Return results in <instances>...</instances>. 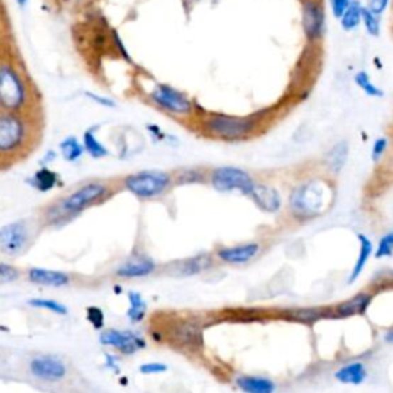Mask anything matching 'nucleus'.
Masks as SVG:
<instances>
[{"instance_id":"obj_1","label":"nucleus","mask_w":393,"mask_h":393,"mask_svg":"<svg viewBox=\"0 0 393 393\" xmlns=\"http://www.w3.org/2000/svg\"><path fill=\"white\" fill-rule=\"evenodd\" d=\"M106 184L94 182L83 184L76 192L65 196L63 200L57 201L54 206L46 211L45 217L51 224H60L70 220L71 217H76L77 214L85 211L89 206L101 201L108 195Z\"/></svg>"},{"instance_id":"obj_2","label":"nucleus","mask_w":393,"mask_h":393,"mask_svg":"<svg viewBox=\"0 0 393 393\" xmlns=\"http://www.w3.org/2000/svg\"><path fill=\"white\" fill-rule=\"evenodd\" d=\"M203 128L211 137L236 142L249 137L257 129V121L252 117H233L214 114L204 120Z\"/></svg>"},{"instance_id":"obj_3","label":"nucleus","mask_w":393,"mask_h":393,"mask_svg":"<svg viewBox=\"0 0 393 393\" xmlns=\"http://www.w3.org/2000/svg\"><path fill=\"white\" fill-rule=\"evenodd\" d=\"M28 100L26 83L11 63H0V109L18 112Z\"/></svg>"},{"instance_id":"obj_4","label":"nucleus","mask_w":393,"mask_h":393,"mask_svg":"<svg viewBox=\"0 0 393 393\" xmlns=\"http://www.w3.org/2000/svg\"><path fill=\"white\" fill-rule=\"evenodd\" d=\"M327 204V196L320 182L306 183L294 189L289 206L294 214L299 217H316L320 215Z\"/></svg>"},{"instance_id":"obj_5","label":"nucleus","mask_w":393,"mask_h":393,"mask_svg":"<svg viewBox=\"0 0 393 393\" xmlns=\"http://www.w3.org/2000/svg\"><path fill=\"white\" fill-rule=\"evenodd\" d=\"M28 138L25 120L17 112H0V155H13L21 151Z\"/></svg>"},{"instance_id":"obj_6","label":"nucleus","mask_w":393,"mask_h":393,"mask_svg":"<svg viewBox=\"0 0 393 393\" xmlns=\"http://www.w3.org/2000/svg\"><path fill=\"white\" fill-rule=\"evenodd\" d=\"M172 183V177L163 171H142L125 179V186L129 192L140 199H154L165 194Z\"/></svg>"},{"instance_id":"obj_7","label":"nucleus","mask_w":393,"mask_h":393,"mask_svg":"<svg viewBox=\"0 0 393 393\" xmlns=\"http://www.w3.org/2000/svg\"><path fill=\"white\" fill-rule=\"evenodd\" d=\"M211 184L214 189L220 192H231V191H241L243 194L250 195L254 189L255 182L250 174L233 166H221L214 170L211 174Z\"/></svg>"},{"instance_id":"obj_8","label":"nucleus","mask_w":393,"mask_h":393,"mask_svg":"<svg viewBox=\"0 0 393 393\" xmlns=\"http://www.w3.org/2000/svg\"><path fill=\"white\" fill-rule=\"evenodd\" d=\"M151 101L160 109L174 116H188L192 112V101L183 92L170 85H157L151 94Z\"/></svg>"},{"instance_id":"obj_9","label":"nucleus","mask_w":393,"mask_h":393,"mask_svg":"<svg viewBox=\"0 0 393 393\" xmlns=\"http://www.w3.org/2000/svg\"><path fill=\"white\" fill-rule=\"evenodd\" d=\"M100 343L103 345H109L114 348L125 355H133L138 350H142L146 343L142 336L131 332V331H117V329H108L101 332Z\"/></svg>"},{"instance_id":"obj_10","label":"nucleus","mask_w":393,"mask_h":393,"mask_svg":"<svg viewBox=\"0 0 393 393\" xmlns=\"http://www.w3.org/2000/svg\"><path fill=\"white\" fill-rule=\"evenodd\" d=\"M303 30L311 42L321 40L326 30V14L321 4L316 0H306L303 4Z\"/></svg>"},{"instance_id":"obj_11","label":"nucleus","mask_w":393,"mask_h":393,"mask_svg":"<svg viewBox=\"0 0 393 393\" xmlns=\"http://www.w3.org/2000/svg\"><path fill=\"white\" fill-rule=\"evenodd\" d=\"M30 241V232L26 224L18 221L0 229V250L8 255H17L26 248Z\"/></svg>"},{"instance_id":"obj_12","label":"nucleus","mask_w":393,"mask_h":393,"mask_svg":"<svg viewBox=\"0 0 393 393\" xmlns=\"http://www.w3.org/2000/svg\"><path fill=\"white\" fill-rule=\"evenodd\" d=\"M30 370L35 378L43 381H60L67 375V366L54 357H39L30 362Z\"/></svg>"},{"instance_id":"obj_13","label":"nucleus","mask_w":393,"mask_h":393,"mask_svg":"<svg viewBox=\"0 0 393 393\" xmlns=\"http://www.w3.org/2000/svg\"><path fill=\"white\" fill-rule=\"evenodd\" d=\"M201 327L194 321H182L174 326L171 332V341L183 349H196L201 344Z\"/></svg>"},{"instance_id":"obj_14","label":"nucleus","mask_w":393,"mask_h":393,"mask_svg":"<svg viewBox=\"0 0 393 393\" xmlns=\"http://www.w3.org/2000/svg\"><path fill=\"white\" fill-rule=\"evenodd\" d=\"M260 252L258 243H246L233 248H223L217 252V255L224 263L229 265H245L254 260Z\"/></svg>"},{"instance_id":"obj_15","label":"nucleus","mask_w":393,"mask_h":393,"mask_svg":"<svg viewBox=\"0 0 393 393\" xmlns=\"http://www.w3.org/2000/svg\"><path fill=\"white\" fill-rule=\"evenodd\" d=\"M28 278L30 282L39 286H51V287H63L68 286L71 282V277L65 272H59V270H50V269H40L33 267L28 272Z\"/></svg>"},{"instance_id":"obj_16","label":"nucleus","mask_w":393,"mask_h":393,"mask_svg":"<svg viewBox=\"0 0 393 393\" xmlns=\"http://www.w3.org/2000/svg\"><path fill=\"white\" fill-rule=\"evenodd\" d=\"M250 196L260 208L266 212H277L279 209V206H282V200H279L278 192L265 184H255L254 189L250 192Z\"/></svg>"},{"instance_id":"obj_17","label":"nucleus","mask_w":393,"mask_h":393,"mask_svg":"<svg viewBox=\"0 0 393 393\" xmlns=\"http://www.w3.org/2000/svg\"><path fill=\"white\" fill-rule=\"evenodd\" d=\"M154 270H155V263L153 260L135 258L128 261L125 265H121L117 270V275L120 278H140V277L151 275Z\"/></svg>"},{"instance_id":"obj_18","label":"nucleus","mask_w":393,"mask_h":393,"mask_svg":"<svg viewBox=\"0 0 393 393\" xmlns=\"http://www.w3.org/2000/svg\"><path fill=\"white\" fill-rule=\"evenodd\" d=\"M237 387L245 393H274L277 390V384L274 381L261 377H250L243 375L236 380Z\"/></svg>"},{"instance_id":"obj_19","label":"nucleus","mask_w":393,"mask_h":393,"mask_svg":"<svg viewBox=\"0 0 393 393\" xmlns=\"http://www.w3.org/2000/svg\"><path fill=\"white\" fill-rule=\"evenodd\" d=\"M373 297L369 294H358L353 298L348 299L336 307V315L338 316H353V315H364L372 303Z\"/></svg>"},{"instance_id":"obj_20","label":"nucleus","mask_w":393,"mask_h":393,"mask_svg":"<svg viewBox=\"0 0 393 393\" xmlns=\"http://www.w3.org/2000/svg\"><path fill=\"white\" fill-rule=\"evenodd\" d=\"M335 378L343 384L360 386L367 378V370L362 362H350L335 373Z\"/></svg>"},{"instance_id":"obj_21","label":"nucleus","mask_w":393,"mask_h":393,"mask_svg":"<svg viewBox=\"0 0 393 393\" xmlns=\"http://www.w3.org/2000/svg\"><path fill=\"white\" fill-rule=\"evenodd\" d=\"M57 182H59V175L54 171H51L50 167H42V170H39L31 177V180H28V183H30L33 188H35L40 192L51 191L52 188H55Z\"/></svg>"},{"instance_id":"obj_22","label":"nucleus","mask_w":393,"mask_h":393,"mask_svg":"<svg viewBox=\"0 0 393 393\" xmlns=\"http://www.w3.org/2000/svg\"><path fill=\"white\" fill-rule=\"evenodd\" d=\"M348 155H349V146L345 142H340V143H336L331 151L329 154H327L326 157V165L327 167H329V170L332 172H340L343 170V166L345 165V160H348Z\"/></svg>"},{"instance_id":"obj_23","label":"nucleus","mask_w":393,"mask_h":393,"mask_svg":"<svg viewBox=\"0 0 393 393\" xmlns=\"http://www.w3.org/2000/svg\"><path fill=\"white\" fill-rule=\"evenodd\" d=\"M358 238H360V243H361V249H360V255H358L357 263H355L353 270H352V274H350L349 283H353L355 279H357L361 275V272L364 270V267H366L367 261L372 257V252H373L372 241L366 236H362V233H360Z\"/></svg>"},{"instance_id":"obj_24","label":"nucleus","mask_w":393,"mask_h":393,"mask_svg":"<svg viewBox=\"0 0 393 393\" xmlns=\"http://www.w3.org/2000/svg\"><path fill=\"white\" fill-rule=\"evenodd\" d=\"M83 149H85L92 158H103L109 154L108 148L96 137L94 129H88L87 133L83 134Z\"/></svg>"},{"instance_id":"obj_25","label":"nucleus","mask_w":393,"mask_h":393,"mask_svg":"<svg viewBox=\"0 0 393 393\" xmlns=\"http://www.w3.org/2000/svg\"><path fill=\"white\" fill-rule=\"evenodd\" d=\"M361 9L362 6L360 2H352L350 0L349 6L345 8V11L340 17L341 28L344 31H353L361 23Z\"/></svg>"},{"instance_id":"obj_26","label":"nucleus","mask_w":393,"mask_h":393,"mask_svg":"<svg viewBox=\"0 0 393 393\" xmlns=\"http://www.w3.org/2000/svg\"><path fill=\"white\" fill-rule=\"evenodd\" d=\"M212 265V260L209 255H199V257H194L191 260H186L183 265H180V269H179V275H195V274H200L203 272L204 269L211 267Z\"/></svg>"},{"instance_id":"obj_27","label":"nucleus","mask_w":393,"mask_h":393,"mask_svg":"<svg viewBox=\"0 0 393 393\" xmlns=\"http://www.w3.org/2000/svg\"><path fill=\"white\" fill-rule=\"evenodd\" d=\"M146 316V301L138 292H129L128 318L133 323H140Z\"/></svg>"},{"instance_id":"obj_28","label":"nucleus","mask_w":393,"mask_h":393,"mask_svg":"<svg viewBox=\"0 0 393 393\" xmlns=\"http://www.w3.org/2000/svg\"><path fill=\"white\" fill-rule=\"evenodd\" d=\"M60 151L67 162H77L79 158L83 155V151H85V149H83V145L76 137L71 135V137L65 138L60 143Z\"/></svg>"},{"instance_id":"obj_29","label":"nucleus","mask_w":393,"mask_h":393,"mask_svg":"<svg viewBox=\"0 0 393 393\" xmlns=\"http://www.w3.org/2000/svg\"><path fill=\"white\" fill-rule=\"evenodd\" d=\"M28 304L33 306V307H37V309H46V311H50L52 314H57V315H67L68 314V307L55 301V299H48V298H31L30 301H28Z\"/></svg>"},{"instance_id":"obj_30","label":"nucleus","mask_w":393,"mask_h":393,"mask_svg":"<svg viewBox=\"0 0 393 393\" xmlns=\"http://www.w3.org/2000/svg\"><path fill=\"white\" fill-rule=\"evenodd\" d=\"M355 83H357V85L366 92V94L369 97H382L384 96V92H382L375 83L372 82V79L369 77V74L367 72H364V71H360L355 74Z\"/></svg>"},{"instance_id":"obj_31","label":"nucleus","mask_w":393,"mask_h":393,"mask_svg":"<svg viewBox=\"0 0 393 393\" xmlns=\"http://www.w3.org/2000/svg\"><path fill=\"white\" fill-rule=\"evenodd\" d=\"M287 316L298 323L314 324L315 321L320 320L323 315H321V311H318V309H297V311L289 312Z\"/></svg>"},{"instance_id":"obj_32","label":"nucleus","mask_w":393,"mask_h":393,"mask_svg":"<svg viewBox=\"0 0 393 393\" xmlns=\"http://www.w3.org/2000/svg\"><path fill=\"white\" fill-rule=\"evenodd\" d=\"M361 22L364 23V28H366V31L373 35V37H377L380 34V18L377 14H373L370 9L367 8H364L361 9Z\"/></svg>"},{"instance_id":"obj_33","label":"nucleus","mask_w":393,"mask_h":393,"mask_svg":"<svg viewBox=\"0 0 393 393\" xmlns=\"http://www.w3.org/2000/svg\"><path fill=\"white\" fill-rule=\"evenodd\" d=\"M392 250H393V233H387V236H384V237L381 238L380 245H378V249L375 252V257L377 258L390 257L392 255Z\"/></svg>"},{"instance_id":"obj_34","label":"nucleus","mask_w":393,"mask_h":393,"mask_svg":"<svg viewBox=\"0 0 393 393\" xmlns=\"http://www.w3.org/2000/svg\"><path fill=\"white\" fill-rule=\"evenodd\" d=\"M18 277H21V270L17 267L6 263H0V279H2V282H16Z\"/></svg>"},{"instance_id":"obj_35","label":"nucleus","mask_w":393,"mask_h":393,"mask_svg":"<svg viewBox=\"0 0 393 393\" xmlns=\"http://www.w3.org/2000/svg\"><path fill=\"white\" fill-rule=\"evenodd\" d=\"M88 321L96 327V329H101L105 324V315H103L101 309L99 307H89L88 309Z\"/></svg>"},{"instance_id":"obj_36","label":"nucleus","mask_w":393,"mask_h":393,"mask_svg":"<svg viewBox=\"0 0 393 393\" xmlns=\"http://www.w3.org/2000/svg\"><path fill=\"white\" fill-rule=\"evenodd\" d=\"M387 146H389V142H387V138L386 137H381L378 138L375 143H373V148H372V158L375 162L381 160V157L386 154L387 151Z\"/></svg>"},{"instance_id":"obj_37","label":"nucleus","mask_w":393,"mask_h":393,"mask_svg":"<svg viewBox=\"0 0 393 393\" xmlns=\"http://www.w3.org/2000/svg\"><path fill=\"white\" fill-rule=\"evenodd\" d=\"M167 366L162 362H148L143 364V366H140V372L143 373V375H155V373H162L166 372Z\"/></svg>"},{"instance_id":"obj_38","label":"nucleus","mask_w":393,"mask_h":393,"mask_svg":"<svg viewBox=\"0 0 393 393\" xmlns=\"http://www.w3.org/2000/svg\"><path fill=\"white\" fill-rule=\"evenodd\" d=\"M389 6V0H367V9H370V11L373 14L377 16H381L382 13L386 11V8Z\"/></svg>"},{"instance_id":"obj_39","label":"nucleus","mask_w":393,"mask_h":393,"mask_svg":"<svg viewBox=\"0 0 393 393\" xmlns=\"http://www.w3.org/2000/svg\"><path fill=\"white\" fill-rule=\"evenodd\" d=\"M350 0H331V6H332V13L336 18H340L343 13L345 11V8L349 6Z\"/></svg>"},{"instance_id":"obj_40","label":"nucleus","mask_w":393,"mask_h":393,"mask_svg":"<svg viewBox=\"0 0 393 393\" xmlns=\"http://www.w3.org/2000/svg\"><path fill=\"white\" fill-rule=\"evenodd\" d=\"M85 96H87L89 100L99 103V105H101V106H106V108H116V101H114V100H111V99H108V97L97 96V94H94V92H87Z\"/></svg>"},{"instance_id":"obj_41","label":"nucleus","mask_w":393,"mask_h":393,"mask_svg":"<svg viewBox=\"0 0 393 393\" xmlns=\"http://www.w3.org/2000/svg\"><path fill=\"white\" fill-rule=\"evenodd\" d=\"M114 40H116L117 46H118V48H120V52H121V54H123V55H125V57H126V59L129 60V55H128V52H126L125 45H121V40H120V37H118V34H117V33H114Z\"/></svg>"},{"instance_id":"obj_42","label":"nucleus","mask_w":393,"mask_h":393,"mask_svg":"<svg viewBox=\"0 0 393 393\" xmlns=\"http://www.w3.org/2000/svg\"><path fill=\"white\" fill-rule=\"evenodd\" d=\"M17 4H18V6L23 8L28 4V0H17Z\"/></svg>"}]
</instances>
